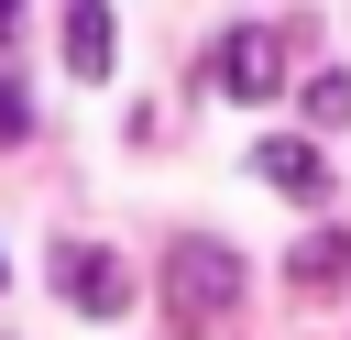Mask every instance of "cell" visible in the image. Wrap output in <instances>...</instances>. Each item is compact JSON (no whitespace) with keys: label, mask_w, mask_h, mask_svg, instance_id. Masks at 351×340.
I'll use <instances>...</instances> for the list:
<instances>
[{"label":"cell","mask_w":351,"mask_h":340,"mask_svg":"<svg viewBox=\"0 0 351 340\" xmlns=\"http://www.w3.org/2000/svg\"><path fill=\"white\" fill-rule=\"evenodd\" d=\"M33 132V99H22V77H0V143H22Z\"/></svg>","instance_id":"ba28073f"},{"label":"cell","mask_w":351,"mask_h":340,"mask_svg":"<svg viewBox=\"0 0 351 340\" xmlns=\"http://www.w3.org/2000/svg\"><path fill=\"white\" fill-rule=\"evenodd\" d=\"M208 88H219V99H274V88H285V33H274V22H230V33L208 44Z\"/></svg>","instance_id":"7a4b0ae2"},{"label":"cell","mask_w":351,"mask_h":340,"mask_svg":"<svg viewBox=\"0 0 351 340\" xmlns=\"http://www.w3.org/2000/svg\"><path fill=\"white\" fill-rule=\"evenodd\" d=\"M44 274H55V296H66V307H88V318H121V307H132V263H121V252H99V241H55V252H44Z\"/></svg>","instance_id":"3957f363"},{"label":"cell","mask_w":351,"mask_h":340,"mask_svg":"<svg viewBox=\"0 0 351 340\" xmlns=\"http://www.w3.org/2000/svg\"><path fill=\"white\" fill-rule=\"evenodd\" d=\"M329 121H351V77H307V143H318Z\"/></svg>","instance_id":"52a82bcc"},{"label":"cell","mask_w":351,"mask_h":340,"mask_svg":"<svg viewBox=\"0 0 351 340\" xmlns=\"http://www.w3.org/2000/svg\"><path fill=\"white\" fill-rule=\"evenodd\" d=\"M285 285H296V296H340V285H351V230H307V241L285 252Z\"/></svg>","instance_id":"5b68a950"},{"label":"cell","mask_w":351,"mask_h":340,"mask_svg":"<svg viewBox=\"0 0 351 340\" xmlns=\"http://www.w3.org/2000/svg\"><path fill=\"white\" fill-rule=\"evenodd\" d=\"M11 33H22V0H0V44H11Z\"/></svg>","instance_id":"9c48e42d"},{"label":"cell","mask_w":351,"mask_h":340,"mask_svg":"<svg viewBox=\"0 0 351 340\" xmlns=\"http://www.w3.org/2000/svg\"><path fill=\"white\" fill-rule=\"evenodd\" d=\"M252 175H263L274 197H296V208H318V197H329V154H318L307 132H274V143H252Z\"/></svg>","instance_id":"277c9868"},{"label":"cell","mask_w":351,"mask_h":340,"mask_svg":"<svg viewBox=\"0 0 351 340\" xmlns=\"http://www.w3.org/2000/svg\"><path fill=\"white\" fill-rule=\"evenodd\" d=\"M230 296H241L230 241H176V252H165V307H176V329H208Z\"/></svg>","instance_id":"6da1fadb"},{"label":"cell","mask_w":351,"mask_h":340,"mask_svg":"<svg viewBox=\"0 0 351 340\" xmlns=\"http://www.w3.org/2000/svg\"><path fill=\"white\" fill-rule=\"evenodd\" d=\"M0 274H11V263H0Z\"/></svg>","instance_id":"30bf717a"},{"label":"cell","mask_w":351,"mask_h":340,"mask_svg":"<svg viewBox=\"0 0 351 340\" xmlns=\"http://www.w3.org/2000/svg\"><path fill=\"white\" fill-rule=\"evenodd\" d=\"M66 77H110V0H66Z\"/></svg>","instance_id":"8992f818"}]
</instances>
